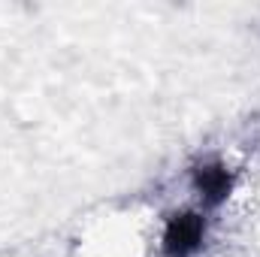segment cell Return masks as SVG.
Wrapping results in <instances>:
<instances>
[{
    "mask_svg": "<svg viewBox=\"0 0 260 257\" xmlns=\"http://www.w3.org/2000/svg\"><path fill=\"white\" fill-rule=\"evenodd\" d=\"M194 185L209 206H218L230 194V173L221 164H206L194 170Z\"/></svg>",
    "mask_w": 260,
    "mask_h": 257,
    "instance_id": "cell-2",
    "label": "cell"
},
{
    "mask_svg": "<svg viewBox=\"0 0 260 257\" xmlns=\"http://www.w3.org/2000/svg\"><path fill=\"white\" fill-rule=\"evenodd\" d=\"M206 224L197 212L173 215L167 230H164V254L167 257H191L203 245Z\"/></svg>",
    "mask_w": 260,
    "mask_h": 257,
    "instance_id": "cell-1",
    "label": "cell"
}]
</instances>
